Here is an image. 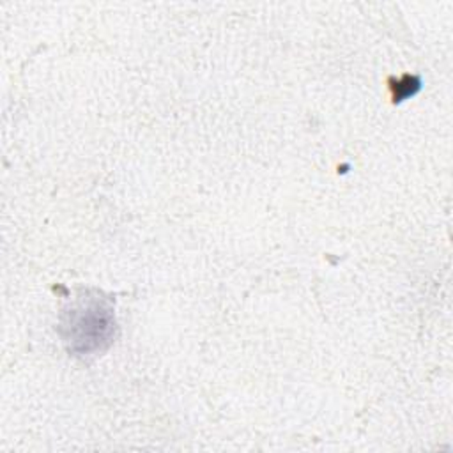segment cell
<instances>
[{
	"instance_id": "cell-1",
	"label": "cell",
	"mask_w": 453,
	"mask_h": 453,
	"mask_svg": "<svg viewBox=\"0 0 453 453\" xmlns=\"http://www.w3.org/2000/svg\"><path fill=\"white\" fill-rule=\"evenodd\" d=\"M113 319L110 310H104L101 303L90 299L88 303L80 304L78 310L69 311V320L65 327L69 329V340L73 350L76 352H90L101 349V342L110 338Z\"/></svg>"
}]
</instances>
